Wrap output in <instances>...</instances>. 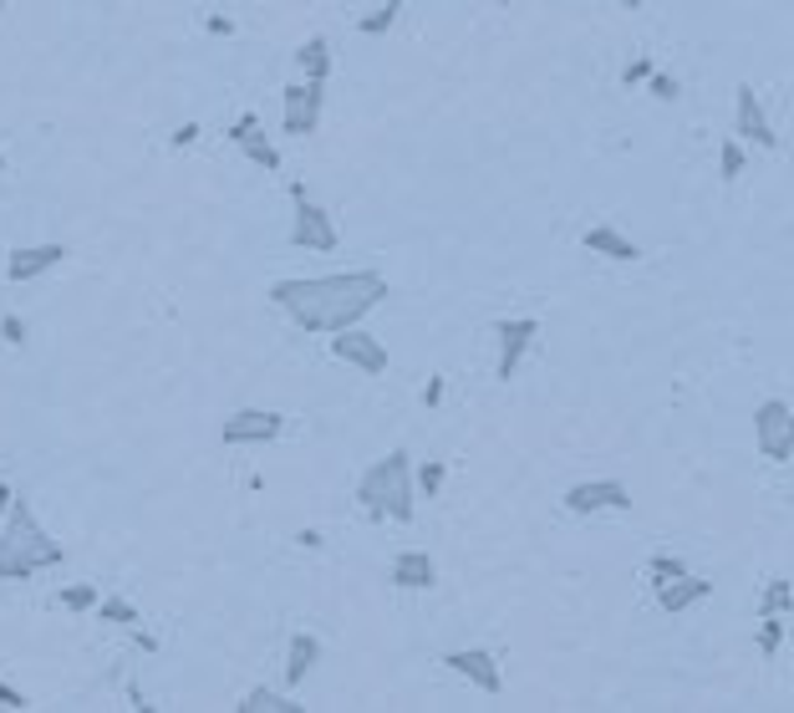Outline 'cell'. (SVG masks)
<instances>
[{
  "label": "cell",
  "mask_w": 794,
  "mask_h": 713,
  "mask_svg": "<svg viewBox=\"0 0 794 713\" xmlns=\"http://www.w3.org/2000/svg\"><path fill=\"white\" fill-rule=\"evenodd\" d=\"M387 301L383 270H346V276H291L270 286V306L286 311L301 331H342L357 327L372 306Z\"/></svg>",
  "instance_id": "1"
},
{
  "label": "cell",
  "mask_w": 794,
  "mask_h": 713,
  "mask_svg": "<svg viewBox=\"0 0 794 713\" xmlns=\"http://www.w3.org/2000/svg\"><path fill=\"white\" fill-rule=\"evenodd\" d=\"M66 561V545L36 520L31 500L15 494L0 525V582H31L36 571H52Z\"/></svg>",
  "instance_id": "2"
},
{
  "label": "cell",
  "mask_w": 794,
  "mask_h": 713,
  "mask_svg": "<svg viewBox=\"0 0 794 713\" xmlns=\"http://www.w3.org/2000/svg\"><path fill=\"white\" fill-rule=\"evenodd\" d=\"M357 500L367 504V515L412 525L418 515V494H412V459L408 449H393L387 459H377L367 475L357 479Z\"/></svg>",
  "instance_id": "3"
},
{
  "label": "cell",
  "mask_w": 794,
  "mask_h": 713,
  "mask_svg": "<svg viewBox=\"0 0 794 713\" xmlns=\"http://www.w3.org/2000/svg\"><path fill=\"white\" fill-rule=\"evenodd\" d=\"M291 199H296L291 245H296V251H321V255H331L336 245H342V235H336V220L321 210L316 199H305V184H291Z\"/></svg>",
  "instance_id": "4"
},
{
  "label": "cell",
  "mask_w": 794,
  "mask_h": 713,
  "mask_svg": "<svg viewBox=\"0 0 794 713\" xmlns=\"http://www.w3.org/2000/svg\"><path fill=\"white\" fill-rule=\"evenodd\" d=\"M754 438H759V454L774 464H784L794 454V408L784 397H769L764 408L754 413Z\"/></svg>",
  "instance_id": "5"
},
{
  "label": "cell",
  "mask_w": 794,
  "mask_h": 713,
  "mask_svg": "<svg viewBox=\"0 0 794 713\" xmlns=\"http://www.w3.org/2000/svg\"><path fill=\"white\" fill-rule=\"evenodd\" d=\"M326 82H291L286 93H280V128L291 132V138H311V132L321 128V103H326V93H321Z\"/></svg>",
  "instance_id": "6"
},
{
  "label": "cell",
  "mask_w": 794,
  "mask_h": 713,
  "mask_svg": "<svg viewBox=\"0 0 794 713\" xmlns=\"http://www.w3.org/2000/svg\"><path fill=\"white\" fill-rule=\"evenodd\" d=\"M331 356H342L346 368L367 372V377H383V372H387V347L377 342L372 331H357V327L331 331Z\"/></svg>",
  "instance_id": "7"
},
{
  "label": "cell",
  "mask_w": 794,
  "mask_h": 713,
  "mask_svg": "<svg viewBox=\"0 0 794 713\" xmlns=\"http://www.w3.org/2000/svg\"><path fill=\"white\" fill-rule=\"evenodd\" d=\"M570 515H601V510H632V489L622 479H586L566 489Z\"/></svg>",
  "instance_id": "8"
},
{
  "label": "cell",
  "mask_w": 794,
  "mask_h": 713,
  "mask_svg": "<svg viewBox=\"0 0 794 713\" xmlns=\"http://www.w3.org/2000/svg\"><path fill=\"white\" fill-rule=\"evenodd\" d=\"M494 337H500V362H494V377H500V383H509V377L519 372V362H525V352L535 347V337H540V321H535V317L500 321V327H494Z\"/></svg>",
  "instance_id": "9"
},
{
  "label": "cell",
  "mask_w": 794,
  "mask_h": 713,
  "mask_svg": "<svg viewBox=\"0 0 794 713\" xmlns=\"http://www.w3.org/2000/svg\"><path fill=\"white\" fill-rule=\"evenodd\" d=\"M280 428H286V418L270 408H239L225 418V428H219V438L225 444H235V449H245V444H276Z\"/></svg>",
  "instance_id": "10"
},
{
  "label": "cell",
  "mask_w": 794,
  "mask_h": 713,
  "mask_svg": "<svg viewBox=\"0 0 794 713\" xmlns=\"http://www.w3.org/2000/svg\"><path fill=\"white\" fill-rule=\"evenodd\" d=\"M733 132H739V138H749L754 148H774V143H780V132H774L764 103L754 97V87H749V82H739V87H733Z\"/></svg>",
  "instance_id": "11"
},
{
  "label": "cell",
  "mask_w": 794,
  "mask_h": 713,
  "mask_svg": "<svg viewBox=\"0 0 794 713\" xmlns=\"http://www.w3.org/2000/svg\"><path fill=\"white\" fill-rule=\"evenodd\" d=\"M443 662H449V673L469 678L479 693H490V699H500V693H504V678H500V662H494V652H484V648H459V652H449Z\"/></svg>",
  "instance_id": "12"
},
{
  "label": "cell",
  "mask_w": 794,
  "mask_h": 713,
  "mask_svg": "<svg viewBox=\"0 0 794 713\" xmlns=\"http://www.w3.org/2000/svg\"><path fill=\"white\" fill-rule=\"evenodd\" d=\"M708 596H713V582H702V576H693V571L657 582V607L667 611V617H683V611L698 607V602H708Z\"/></svg>",
  "instance_id": "13"
},
{
  "label": "cell",
  "mask_w": 794,
  "mask_h": 713,
  "mask_svg": "<svg viewBox=\"0 0 794 713\" xmlns=\"http://www.w3.org/2000/svg\"><path fill=\"white\" fill-rule=\"evenodd\" d=\"M66 245H26V251H15L11 255V265H6V276L15 280V286H26V280H36V276H46V270H56V265L66 260Z\"/></svg>",
  "instance_id": "14"
},
{
  "label": "cell",
  "mask_w": 794,
  "mask_h": 713,
  "mask_svg": "<svg viewBox=\"0 0 794 713\" xmlns=\"http://www.w3.org/2000/svg\"><path fill=\"white\" fill-rule=\"evenodd\" d=\"M387 582L403 586V592H428V586L438 582V566L428 551H403L393 561V571H387Z\"/></svg>",
  "instance_id": "15"
},
{
  "label": "cell",
  "mask_w": 794,
  "mask_h": 713,
  "mask_svg": "<svg viewBox=\"0 0 794 713\" xmlns=\"http://www.w3.org/2000/svg\"><path fill=\"white\" fill-rule=\"evenodd\" d=\"M581 245L591 255H607V260H622V265L626 260H642V245H636V240H626L622 230H611V225H591L581 235Z\"/></svg>",
  "instance_id": "16"
},
{
  "label": "cell",
  "mask_w": 794,
  "mask_h": 713,
  "mask_svg": "<svg viewBox=\"0 0 794 713\" xmlns=\"http://www.w3.org/2000/svg\"><path fill=\"white\" fill-rule=\"evenodd\" d=\"M321 662V642L311 632H296L291 637V652H286V683L291 688H301L305 683V673Z\"/></svg>",
  "instance_id": "17"
},
{
  "label": "cell",
  "mask_w": 794,
  "mask_h": 713,
  "mask_svg": "<svg viewBox=\"0 0 794 713\" xmlns=\"http://www.w3.org/2000/svg\"><path fill=\"white\" fill-rule=\"evenodd\" d=\"M296 66H301V77H305V82H326V77H331V41H326V36L301 41V52H296Z\"/></svg>",
  "instance_id": "18"
},
{
  "label": "cell",
  "mask_w": 794,
  "mask_h": 713,
  "mask_svg": "<svg viewBox=\"0 0 794 713\" xmlns=\"http://www.w3.org/2000/svg\"><path fill=\"white\" fill-rule=\"evenodd\" d=\"M235 143H239V153H245V159H250L255 169H265V173H276V169H280V148L270 143L265 132H255V128H250L245 138H235Z\"/></svg>",
  "instance_id": "19"
},
{
  "label": "cell",
  "mask_w": 794,
  "mask_h": 713,
  "mask_svg": "<svg viewBox=\"0 0 794 713\" xmlns=\"http://www.w3.org/2000/svg\"><path fill=\"white\" fill-rule=\"evenodd\" d=\"M239 713H301V703L280 699V693H270V688H250L245 703H239Z\"/></svg>",
  "instance_id": "20"
},
{
  "label": "cell",
  "mask_w": 794,
  "mask_h": 713,
  "mask_svg": "<svg viewBox=\"0 0 794 713\" xmlns=\"http://www.w3.org/2000/svg\"><path fill=\"white\" fill-rule=\"evenodd\" d=\"M97 611H103V621H118V627H138V607L132 602H122V596H97Z\"/></svg>",
  "instance_id": "21"
},
{
  "label": "cell",
  "mask_w": 794,
  "mask_h": 713,
  "mask_svg": "<svg viewBox=\"0 0 794 713\" xmlns=\"http://www.w3.org/2000/svg\"><path fill=\"white\" fill-rule=\"evenodd\" d=\"M97 596H103L97 586H87V582H82V586H66V592L56 596V602H62L66 611H93V607H97Z\"/></svg>",
  "instance_id": "22"
},
{
  "label": "cell",
  "mask_w": 794,
  "mask_h": 713,
  "mask_svg": "<svg viewBox=\"0 0 794 713\" xmlns=\"http://www.w3.org/2000/svg\"><path fill=\"white\" fill-rule=\"evenodd\" d=\"M718 169H723V184H733V179L743 173V143L739 138H728V143L718 148Z\"/></svg>",
  "instance_id": "23"
},
{
  "label": "cell",
  "mask_w": 794,
  "mask_h": 713,
  "mask_svg": "<svg viewBox=\"0 0 794 713\" xmlns=\"http://www.w3.org/2000/svg\"><path fill=\"white\" fill-rule=\"evenodd\" d=\"M790 582H769V592H764V607H759V617H784L790 611Z\"/></svg>",
  "instance_id": "24"
},
{
  "label": "cell",
  "mask_w": 794,
  "mask_h": 713,
  "mask_svg": "<svg viewBox=\"0 0 794 713\" xmlns=\"http://www.w3.org/2000/svg\"><path fill=\"white\" fill-rule=\"evenodd\" d=\"M764 627H759V652L764 658H774V652L784 648V617H759Z\"/></svg>",
  "instance_id": "25"
},
{
  "label": "cell",
  "mask_w": 794,
  "mask_h": 713,
  "mask_svg": "<svg viewBox=\"0 0 794 713\" xmlns=\"http://www.w3.org/2000/svg\"><path fill=\"white\" fill-rule=\"evenodd\" d=\"M393 21H397V0H387L383 11H372V15H362V36H383V31H393Z\"/></svg>",
  "instance_id": "26"
},
{
  "label": "cell",
  "mask_w": 794,
  "mask_h": 713,
  "mask_svg": "<svg viewBox=\"0 0 794 713\" xmlns=\"http://www.w3.org/2000/svg\"><path fill=\"white\" fill-rule=\"evenodd\" d=\"M443 475H449V469H443V464H438V459H428L423 469H418V489H423L428 500H433L438 489H443Z\"/></svg>",
  "instance_id": "27"
},
{
  "label": "cell",
  "mask_w": 794,
  "mask_h": 713,
  "mask_svg": "<svg viewBox=\"0 0 794 713\" xmlns=\"http://www.w3.org/2000/svg\"><path fill=\"white\" fill-rule=\"evenodd\" d=\"M683 561H677V555H667V551H657L652 555V582H667V576H683Z\"/></svg>",
  "instance_id": "28"
},
{
  "label": "cell",
  "mask_w": 794,
  "mask_h": 713,
  "mask_svg": "<svg viewBox=\"0 0 794 713\" xmlns=\"http://www.w3.org/2000/svg\"><path fill=\"white\" fill-rule=\"evenodd\" d=\"M647 87H652V97H662V103H673L677 97V82L667 77V72H647Z\"/></svg>",
  "instance_id": "29"
},
{
  "label": "cell",
  "mask_w": 794,
  "mask_h": 713,
  "mask_svg": "<svg viewBox=\"0 0 794 713\" xmlns=\"http://www.w3.org/2000/svg\"><path fill=\"white\" fill-rule=\"evenodd\" d=\"M0 709H15V713H26L31 709V699L21 693V688H11L6 678H0Z\"/></svg>",
  "instance_id": "30"
},
{
  "label": "cell",
  "mask_w": 794,
  "mask_h": 713,
  "mask_svg": "<svg viewBox=\"0 0 794 713\" xmlns=\"http://www.w3.org/2000/svg\"><path fill=\"white\" fill-rule=\"evenodd\" d=\"M0 337H6V342H11V347H21V342H26V321H21V317H11V311H6V317H0Z\"/></svg>",
  "instance_id": "31"
},
{
  "label": "cell",
  "mask_w": 794,
  "mask_h": 713,
  "mask_svg": "<svg viewBox=\"0 0 794 713\" xmlns=\"http://www.w3.org/2000/svg\"><path fill=\"white\" fill-rule=\"evenodd\" d=\"M647 72H652V62H647V56H636V62L622 72V82H626V87H642V82H647Z\"/></svg>",
  "instance_id": "32"
},
{
  "label": "cell",
  "mask_w": 794,
  "mask_h": 713,
  "mask_svg": "<svg viewBox=\"0 0 794 713\" xmlns=\"http://www.w3.org/2000/svg\"><path fill=\"white\" fill-rule=\"evenodd\" d=\"M194 138H198V123H184V128L173 132V148H189V143H194Z\"/></svg>",
  "instance_id": "33"
},
{
  "label": "cell",
  "mask_w": 794,
  "mask_h": 713,
  "mask_svg": "<svg viewBox=\"0 0 794 713\" xmlns=\"http://www.w3.org/2000/svg\"><path fill=\"white\" fill-rule=\"evenodd\" d=\"M250 128H255V113H245V118H239V123H235V128H229V132H225V138H229V143H235V138H245V132H250Z\"/></svg>",
  "instance_id": "34"
},
{
  "label": "cell",
  "mask_w": 794,
  "mask_h": 713,
  "mask_svg": "<svg viewBox=\"0 0 794 713\" xmlns=\"http://www.w3.org/2000/svg\"><path fill=\"white\" fill-rule=\"evenodd\" d=\"M210 31H214V36H229V31H235V26H229L225 15H210Z\"/></svg>",
  "instance_id": "35"
},
{
  "label": "cell",
  "mask_w": 794,
  "mask_h": 713,
  "mask_svg": "<svg viewBox=\"0 0 794 713\" xmlns=\"http://www.w3.org/2000/svg\"><path fill=\"white\" fill-rule=\"evenodd\" d=\"M11 500H15V489L6 485V479H0V515H6V510H11Z\"/></svg>",
  "instance_id": "36"
},
{
  "label": "cell",
  "mask_w": 794,
  "mask_h": 713,
  "mask_svg": "<svg viewBox=\"0 0 794 713\" xmlns=\"http://www.w3.org/2000/svg\"><path fill=\"white\" fill-rule=\"evenodd\" d=\"M622 6H632V11H636V6H642V0H622Z\"/></svg>",
  "instance_id": "37"
},
{
  "label": "cell",
  "mask_w": 794,
  "mask_h": 713,
  "mask_svg": "<svg viewBox=\"0 0 794 713\" xmlns=\"http://www.w3.org/2000/svg\"><path fill=\"white\" fill-rule=\"evenodd\" d=\"M0 169H6V153H0Z\"/></svg>",
  "instance_id": "38"
}]
</instances>
